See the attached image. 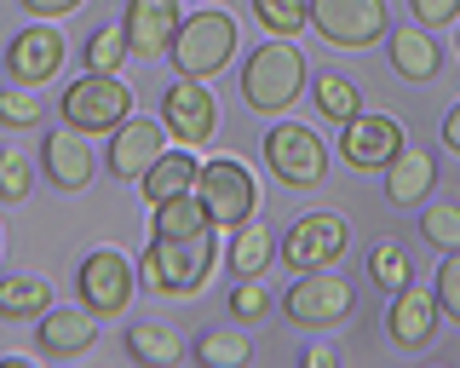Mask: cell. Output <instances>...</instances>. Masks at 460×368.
Here are the masks:
<instances>
[{
    "mask_svg": "<svg viewBox=\"0 0 460 368\" xmlns=\"http://www.w3.org/2000/svg\"><path fill=\"white\" fill-rule=\"evenodd\" d=\"M162 121H167V133L179 138V145L196 150V145H208L213 127H219V104H213V92L201 87V81L179 75V81L162 92Z\"/></svg>",
    "mask_w": 460,
    "mask_h": 368,
    "instance_id": "7c38bea8",
    "label": "cell"
},
{
    "mask_svg": "<svg viewBox=\"0 0 460 368\" xmlns=\"http://www.w3.org/2000/svg\"><path fill=\"white\" fill-rule=\"evenodd\" d=\"M414 23L420 30H443V23H460V0H409Z\"/></svg>",
    "mask_w": 460,
    "mask_h": 368,
    "instance_id": "d590c367",
    "label": "cell"
},
{
    "mask_svg": "<svg viewBox=\"0 0 460 368\" xmlns=\"http://www.w3.org/2000/svg\"><path fill=\"white\" fill-rule=\"evenodd\" d=\"M127 351L150 368H172L184 363V334L172 322H127Z\"/></svg>",
    "mask_w": 460,
    "mask_h": 368,
    "instance_id": "603a6c76",
    "label": "cell"
},
{
    "mask_svg": "<svg viewBox=\"0 0 460 368\" xmlns=\"http://www.w3.org/2000/svg\"><path fill=\"white\" fill-rule=\"evenodd\" d=\"M52 311V282L35 271L0 276V322H40Z\"/></svg>",
    "mask_w": 460,
    "mask_h": 368,
    "instance_id": "44dd1931",
    "label": "cell"
},
{
    "mask_svg": "<svg viewBox=\"0 0 460 368\" xmlns=\"http://www.w3.org/2000/svg\"><path fill=\"white\" fill-rule=\"evenodd\" d=\"M311 98H316V116L334 121V127H345L357 110H363V92H357V81H345V75H316Z\"/></svg>",
    "mask_w": 460,
    "mask_h": 368,
    "instance_id": "484cf974",
    "label": "cell"
},
{
    "mask_svg": "<svg viewBox=\"0 0 460 368\" xmlns=\"http://www.w3.org/2000/svg\"><path fill=\"white\" fill-rule=\"evenodd\" d=\"M392 69L402 81H438V69H443V52H438V40H431V30H392Z\"/></svg>",
    "mask_w": 460,
    "mask_h": 368,
    "instance_id": "7402d4cb",
    "label": "cell"
},
{
    "mask_svg": "<svg viewBox=\"0 0 460 368\" xmlns=\"http://www.w3.org/2000/svg\"><path fill=\"white\" fill-rule=\"evenodd\" d=\"M438 317H443L438 294L402 282V288L392 294V317H385V322H392V339H397L402 351H426L431 339H438Z\"/></svg>",
    "mask_w": 460,
    "mask_h": 368,
    "instance_id": "2e32d148",
    "label": "cell"
},
{
    "mask_svg": "<svg viewBox=\"0 0 460 368\" xmlns=\"http://www.w3.org/2000/svg\"><path fill=\"white\" fill-rule=\"evenodd\" d=\"M133 265H127V253H115V248H93L81 259V276H75V288H81V305L93 311L98 322L104 317H121L127 305H133Z\"/></svg>",
    "mask_w": 460,
    "mask_h": 368,
    "instance_id": "9c48e42d",
    "label": "cell"
},
{
    "mask_svg": "<svg viewBox=\"0 0 460 368\" xmlns=\"http://www.w3.org/2000/svg\"><path fill=\"white\" fill-rule=\"evenodd\" d=\"M431 294H438V311H443V317L460 322V248L443 253V265H438V288H431Z\"/></svg>",
    "mask_w": 460,
    "mask_h": 368,
    "instance_id": "836d02e7",
    "label": "cell"
},
{
    "mask_svg": "<svg viewBox=\"0 0 460 368\" xmlns=\"http://www.w3.org/2000/svg\"><path fill=\"white\" fill-rule=\"evenodd\" d=\"M265 162L288 190H316V184H328V150H323V138L299 121H277L265 133Z\"/></svg>",
    "mask_w": 460,
    "mask_h": 368,
    "instance_id": "52a82bcc",
    "label": "cell"
},
{
    "mask_svg": "<svg viewBox=\"0 0 460 368\" xmlns=\"http://www.w3.org/2000/svg\"><path fill=\"white\" fill-rule=\"evenodd\" d=\"M230 52H236V18L230 12H196V18L179 23V40H172V69L190 81H208L219 75L230 64Z\"/></svg>",
    "mask_w": 460,
    "mask_h": 368,
    "instance_id": "277c9868",
    "label": "cell"
},
{
    "mask_svg": "<svg viewBox=\"0 0 460 368\" xmlns=\"http://www.w3.org/2000/svg\"><path fill=\"white\" fill-rule=\"evenodd\" d=\"M47 179L58 190H86L93 184V145H86V133H75V127L47 133Z\"/></svg>",
    "mask_w": 460,
    "mask_h": 368,
    "instance_id": "ac0fdd59",
    "label": "cell"
},
{
    "mask_svg": "<svg viewBox=\"0 0 460 368\" xmlns=\"http://www.w3.org/2000/svg\"><path fill=\"white\" fill-rule=\"evenodd\" d=\"M35 190V162L23 150H0V202H23Z\"/></svg>",
    "mask_w": 460,
    "mask_h": 368,
    "instance_id": "4dcf8cb0",
    "label": "cell"
},
{
    "mask_svg": "<svg viewBox=\"0 0 460 368\" xmlns=\"http://www.w3.org/2000/svg\"><path fill=\"white\" fill-rule=\"evenodd\" d=\"M196 173H201V162L190 155V145H179V150H162V162L150 167V173L138 179V196L144 202H172V196H184V190H196Z\"/></svg>",
    "mask_w": 460,
    "mask_h": 368,
    "instance_id": "ffe728a7",
    "label": "cell"
},
{
    "mask_svg": "<svg viewBox=\"0 0 460 368\" xmlns=\"http://www.w3.org/2000/svg\"><path fill=\"white\" fill-rule=\"evenodd\" d=\"M409 145V138H402V121L397 116H380V110H357L351 121L340 127V150H345V162L351 167H368V173H380L385 162H392V155Z\"/></svg>",
    "mask_w": 460,
    "mask_h": 368,
    "instance_id": "4fadbf2b",
    "label": "cell"
},
{
    "mask_svg": "<svg viewBox=\"0 0 460 368\" xmlns=\"http://www.w3.org/2000/svg\"><path fill=\"white\" fill-rule=\"evenodd\" d=\"M196 357L208 368H242L253 357V346H248V334H236V329H213V334L196 339Z\"/></svg>",
    "mask_w": 460,
    "mask_h": 368,
    "instance_id": "83f0119b",
    "label": "cell"
},
{
    "mask_svg": "<svg viewBox=\"0 0 460 368\" xmlns=\"http://www.w3.org/2000/svg\"><path fill=\"white\" fill-rule=\"evenodd\" d=\"M167 138H172V133H167V121L127 116V121L110 133V173H115V179H127V184H138L155 162H162Z\"/></svg>",
    "mask_w": 460,
    "mask_h": 368,
    "instance_id": "8fae6325",
    "label": "cell"
},
{
    "mask_svg": "<svg viewBox=\"0 0 460 368\" xmlns=\"http://www.w3.org/2000/svg\"><path fill=\"white\" fill-rule=\"evenodd\" d=\"M150 231L155 236H201V231H213V219H208V207H201V196L184 190V196H172V202L150 207Z\"/></svg>",
    "mask_w": 460,
    "mask_h": 368,
    "instance_id": "d4e9b609",
    "label": "cell"
},
{
    "mask_svg": "<svg viewBox=\"0 0 460 368\" xmlns=\"http://www.w3.org/2000/svg\"><path fill=\"white\" fill-rule=\"evenodd\" d=\"M0 248H6V236H0Z\"/></svg>",
    "mask_w": 460,
    "mask_h": 368,
    "instance_id": "ab89813d",
    "label": "cell"
},
{
    "mask_svg": "<svg viewBox=\"0 0 460 368\" xmlns=\"http://www.w3.org/2000/svg\"><path fill=\"white\" fill-rule=\"evenodd\" d=\"M40 357H81V351H93V339H98V317L93 311H47L40 317Z\"/></svg>",
    "mask_w": 460,
    "mask_h": 368,
    "instance_id": "d6986e66",
    "label": "cell"
},
{
    "mask_svg": "<svg viewBox=\"0 0 460 368\" xmlns=\"http://www.w3.org/2000/svg\"><path fill=\"white\" fill-rule=\"evenodd\" d=\"M443 145H449V150L460 155V104L449 110V116H443Z\"/></svg>",
    "mask_w": 460,
    "mask_h": 368,
    "instance_id": "74e56055",
    "label": "cell"
},
{
    "mask_svg": "<svg viewBox=\"0 0 460 368\" xmlns=\"http://www.w3.org/2000/svg\"><path fill=\"white\" fill-rule=\"evenodd\" d=\"M420 236L431 248H460V202H431L426 214H420Z\"/></svg>",
    "mask_w": 460,
    "mask_h": 368,
    "instance_id": "f546056e",
    "label": "cell"
},
{
    "mask_svg": "<svg viewBox=\"0 0 460 368\" xmlns=\"http://www.w3.org/2000/svg\"><path fill=\"white\" fill-rule=\"evenodd\" d=\"M265 311H270V294L259 288V276H242L236 294H230V317H236V322H259Z\"/></svg>",
    "mask_w": 460,
    "mask_h": 368,
    "instance_id": "e575fe53",
    "label": "cell"
},
{
    "mask_svg": "<svg viewBox=\"0 0 460 368\" xmlns=\"http://www.w3.org/2000/svg\"><path fill=\"white\" fill-rule=\"evenodd\" d=\"M58 69H64V35H58L52 23H29V30L6 47L12 87H47Z\"/></svg>",
    "mask_w": 460,
    "mask_h": 368,
    "instance_id": "5bb4252c",
    "label": "cell"
},
{
    "mask_svg": "<svg viewBox=\"0 0 460 368\" xmlns=\"http://www.w3.org/2000/svg\"><path fill=\"white\" fill-rule=\"evenodd\" d=\"M311 30L340 52L385 40V0H311Z\"/></svg>",
    "mask_w": 460,
    "mask_h": 368,
    "instance_id": "ba28073f",
    "label": "cell"
},
{
    "mask_svg": "<svg viewBox=\"0 0 460 368\" xmlns=\"http://www.w3.org/2000/svg\"><path fill=\"white\" fill-rule=\"evenodd\" d=\"M282 311H288V322H299V329H340V322L357 311V288H351V276H334V265L299 271L294 288L282 294Z\"/></svg>",
    "mask_w": 460,
    "mask_h": 368,
    "instance_id": "5b68a950",
    "label": "cell"
},
{
    "mask_svg": "<svg viewBox=\"0 0 460 368\" xmlns=\"http://www.w3.org/2000/svg\"><path fill=\"white\" fill-rule=\"evenodd\" d=\"M253 18L265 23L270 35L294 40L299 30H311V0H253Z\"/></svg>",
    "mask_w": 460,
    "mask_h": 368,
    "instance_id": "4316f807",
    "label": "cell"
},
{
    "mask_svg": "<svg viewBox=\"0 0 460 368\" xmlns=\"http://www.w3.org/2000/svg\"><path fill=\"white\" fill-rule=\"evenodd\" d=\"M127 58H133V47H127L121 23H110V30H98L93 40H86V69H98V75H121Z\"/></svg>",
    "mask_w": 460,
    "mask_h": 368,
    "instance_id": "f1b7e54d",
    "label": "cell"
},
{
    "mask_svg": "<svg viewBox=\"0 0 460 368\" xmlns=\"http://www.w3.org/2000/svg\"><path fill=\"white\" fill-rule=\"evenodd\" d=\"M305 363H311V368H334V351H328V346H311Z\"/></svg>",
    "mask_w": 460,
    "mask_h": 368,
    "instance_id": "f35d334b",
    "label": "cell"
},
{
    "mask_svg": "<svg viewBox=\"0 0 460 368\" xmlns=\"http://www.w3.org/2000/svg\"><path fill=\"white\" fill-rule=\"evenodd\" d=\"M127 116H133V87H127L121 75H98V69H86L81 81L64 87V127H75V133H86V138L115 133Z\"/></svg>",
    "mask_w": 460,
    "mask_h": 368,
    "instance_id": "3957f363",
    "label": "cell"
},
{
    "mask_svg": "<svg viewBox=\"0 0 460 368\" xmlns=\"http://www.w3.org/2000/svg\"><path fill=\"white\" fill-rule=\"evenodd\" d=\"M368 282H374V288H392V294L409 282V259H402L397 242H380V248L368 253Z\"/></svg>",
    "mask_w": 460,
    "mask_h": 368,
    "instance_id": "1f68e13d",
    "label": "cell"
},
{
    "mask_svg": "<svg viewBox=\"0 0 460 368\" xmlns=\"http://www.w3.org/2000/svg\"><path fill=\"white\" fill-rule=\"evenodd\" d=\"M0 127H12V133H29V127H40V98L29 92V87L0 92Z\"/></svg>",
    "mask_w": 460,
    "mask_h": 368,
    "instance_id": "d6a6232c",
    "label": "cell"
},
{
    "mask_svg": "<svg viewBox=\"0 0 460 368\" xmlns=\"http://www.w3.org/2000/svg\"><path fill=\"white\" fill-rule=\"evenodd\" d=\"M196 196H201V207H208L213 231H236V224H248L253 219V202H259L253 173L236 162V155H213V162H201Z\"/></svg>",
    "mask_w": 460,
    "mask_h": 368,
    "instance_id": "8992f818",
    "label": "cell"
},
{
    "mask_svg": "<svg viewBox=\"0 0 460 368\" xmlns=\"http://www.w3.org/2000/svg\"><path fill=\"white\" fill-rule=\"evenodd\" d=\"M277 259V231H265V224H236V236H230V276H265V265Z\"/></svg>",
    "mask_w": 460,
    "mask_h": 368,
    "instance_id": "cb8c5ba5",
    "label": "cell"
},
{
    "mask_svg": "<svg viewBox=\"0 0 460 368\" xmlns=\"http://www.w3.org/2000/svg\"><path fill=\"white\" fill-rule=\"evenodd\" d=\"M345 242H351V224H345L340 214H305V219H294L282 231V265L288 271H323V265H334Z\"/></svg>",
    "mask_w": 460,
    "mask_h": 368,
    "instance_id": "30bf717a",
    "label": "cell"
},
{
    "mask_svg": "<svg viewBox=\"0 0 460 368\" xmlns=\"http://www.w3.org/2000/svg\"><path fill=\"white\" fill-rule=\"evenodd\" d=\"M380 173H385V196H392V207H414V202H426L431 184H438V162H431L420 145H402Z\"/></svg>",
    "mask_w": 460,
    "mask_h": 368,
    "instance_id": "e0dca14e",
    "label": "cell"
},
{
    "mask_svg": "<svg viewBox=\"0 0 460 368\" xmlns=\"http://www.w3.org/2000/svg\"><path fill=\"white\" fill-rule=\"evenodd\" d=\"M299 92H305V58H299L294 40L270 35L242 64V98H248V110H259V116H282Z\"/></svg>",
    "mask_w": 460,
    "mask_h": 368,
    "instance_id": "7a4b0ae2",
    "label": "cell"
},
{
    "mask_svg": "<svg viewBox=\"0 0 460 368\" xmlns=\"http://www.w3.org/2000/svg\"><path fill=\"white\" fill-rule=\"evenodd\" d=\"M179 0H127V47H133V58H167L172 40H179Z\"/></svg>",
    "mask_w": 460,
    "mask_h": 368,
    "instance_id": "9a60e30c",
    "label": "cell"
},
{
    "mask_svg": "<svg viewBox=\"0 0 460 368\" xmlns=\"http://www.w3.org/2000/svg\"><path fill=\"white\" fill-rule=\"evenodd\" d=\"M213 271V231L201 236H150L138 253V276L150 294H167V300H179V294H196L201 282Z\"/></svg>",
    "mask_w": 460,
    "mask_h": 368,
    "instance_id": "6da1fadb",
    "label": "cell"
},
{
    "mask_svg": "<svg viewBox=\"0 0 460 368\" xmlns=\"http://www.w3.org/2000/svg\"><path fill=\"white\" fill-rule=\"evenodd\" d=\"M18 6H23V12H35L40 23H52V18H69L81 0H18Z\"/></svg>",
    "mask_w": 460,
    "mask_h": 368,
    "instance_id": "8d00e7d4",
    "label": "cell"
}]
</instances>
